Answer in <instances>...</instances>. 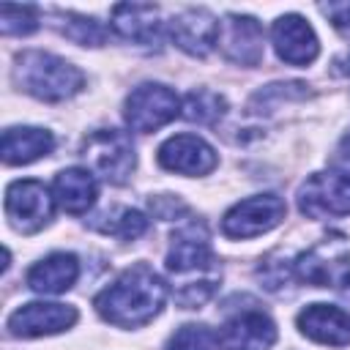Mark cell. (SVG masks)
Returning a JSON list of instances; mask_svg holds the SVG:
<instances>
[{"label": "cell", "instance_id": "6da1fadb", "mask_svg": "<svg viewBox=\"0 0 350 350\" xmlns=\"http://www.w3.org/2000/svg\"><path fill=\"white\" fill-rule=\"evenodd\" d=\"M164 298L167 287L161 276L150 265L137 262L126 268L112 284H107L93 304L107 323L118 328H139L161 312Z\"/></svg>", "mask_w": 350, "mask_h": 350}, {"label": "cell", "instance_id": "7a4b0ae2", "mask_svg": "<svg viewBox=\"0 0 350 350\" xmlns=\"http://www.w3.org/2000/svg\"><path fill=\"white\" fill-rule=\"evenodd\" d=\"M14 79L25 93H30L41 101H49V104L77 96L85 85V74L77 66H71L68 60H63L57 55L38 52V49L22 52L16 57Z\"/></svg>", "mask_w": 350, "mask_h": 350}, {"label": "cell", "instance_id": "3957f363", "mask_svg": "<svg viewBox=\"0 0 350 350\" xmlns=\"http://www.w3.org/2000/svg\"><path fill=\"white\" fill-rule=\"evenodd\" d=\"M293 268L295 276L312 287L342 290L345 284H350V243L345 241V235L331 232L306 252H301Z\"/></svg>", "mask_w": 350, "mask_h": 350}, {"label": "cell", "instance_id": "277c9868", "mask_svg": "<svg viewBox=\"0 0 350 350\" xmlns=\"http://www.w3.org/2000/svg\"><path fill=\"white\" fill-rule=\"evenodd\" d=\"M82 159L90 172L101 175L107 183H126L134 170V145L126 131L98 129L85 137Z\"/></svg>", "mask_w": 350, "mask_h": 350}, {"label": "cell", "instance_id": "5b68a950", "mask_svg": "<svg viewBox=\"0 0 350 350\" xmlns=\"http://www.w3.org/2000/svg\"><path fill=\"white\" fill-rule=\"evenodd\" d=\"M298 208L309 219L347 216L350 213V172L328 170L314 172L298 189Z\"/></svg>", "mask_w": 350, "mask_h": 350}, {"label": "cell", "instance_id": "8992f818", "mask_svg": "<svg viewBox=\"0 0 350 350\" xmlns=\"http://www.w3.org/2000/svg\"><path fill=\"white\" fill-rule=\"evenodd\" d=\"M178 112H180V101H178L175 90H170L167 85H159V82H145L129 93L123 115H126V123L131 131L150 134V131L167 126Z\"/></svg>", "mask_w": 350, "mask_h": 350}, {"label": "cell", "instance_id": "52a82bcc", "mask_svg": "<svg viewBox=\"0 0 350 350\" xmlns=\"http://www.w3.org/2000/svg\"><path fill=\"white\" fill-rule=\"evenodd\" d=\"M55 213V197L41 180H14L5 189V216L19 232H38Z\"/></svg>", "mask_w": 350, "mask_h": 350}, {"label": "cell", "instance_id": "ba28073f", "mask_svg": "<svg viewBox=\"0 0 350 350\" xmlns=\"http://www.w3.org/2000/svg\"><path fill=\"white\" fill-rule=\"evenodd\" d=\"M287 213V205L276 194H254L249 200L235 202L224 219H221V232L227 238H254L268 230H273Z\"/></svg>", "mask_w": 350, "mask_h": 350}, {"label": "cell", "instance_id": "9c48e42d", "mask_svg": "<svg viewBox=\"0 0 350 350\" xmlns=\"http://www.w3.org/2000/svg\"><path fill=\"white\" fill-rule=\"evenodd\" d=\"M213 262L216 260H213L208 230L202 221H189L172 232V246L167 252V271L170 273H175V276H186V273L219 276Z\"/></svg>", "mask_w": 350, "mask_h": 350}, {"label": "cell", "instance_id": "30bf717a", "mask_svg": "<svg viewBox=\"0 0 350 350\" xmlns=\"http://www.w3.org/2000/svg\"><path fill=\"white\" fill-rule=\"evenodd\" d=\"M74 323H77V309L74 306L33 301V304L19 306L8 317V334L22 336V339H33V336H46V334L66 331Z\"/></svg>", "mask_w": 350, "mask_h": 350}, {"label": "cell", "instance_id": "8fae6325", "mask_svg": "<svg viewBox=\"0 0 350 350\" xmlns=\"http://www.w3.org/2000/svg\"><path fill=\"white\" fill-rule=\"evenodd\" d=\"M159 164L178 175H205L216 167V150L197 134H175L161 142Z\"/></svg>", "mask_w": 350, "mask_h": 350}, {"label": "cell", "instance_id": "7c38bea8", "mask_svg": "<svg viewBox=\"0 0 350 350\" xmlns=\"http://www.w3.org/2000/svg\"><path fill=\"white\" fill-rule=\"evenodd\" d=\"M216 339L221 350H268L276 342V325L268 314L257 309H246L230 317L219 328Z\"/></svg>", "mask_w": 350, "mask_h": 350}, {"label": "cell", "instance_id": "4fadbf2b", "mask_svg": "<svg viewBox=\"0 0 350 350\" xmlns=\"http://www.w3.org/2000/svg\"><path fill=\"white\" fill-rule=\"evenodd\" d=\"M219 30L221 25L216 16L205 8H186L170 22V36L191 57H205L216 44H219Z\"/></svg>", "mask_w": 350, "mask_h": 350}, {"label": "cell", "instance_id": "5bb4252c", "mask_svg": "<svg viewBox=\"0 0 350 350\" xmlns=\"http://www.w3.org/2000/svg\"><path fill=\"white\" fill-rule=\"evenodd\" d=\"M273 49L276 55L290 66H306L317 57L320 44L312 30V25L298 14H284L273 22Z\"/></svg>", "mask_w": 350, "mask_h": 350}, {"label": "cell", "instance_id": "9a60e30c", "mask_svg": "<svg viewBox=\"0 0 350 350\" xmlns=\"http://www.w3.org/2000/svg\"><path fill=\"white\" fill-rule=\"evenodd\" d=\"M219 44L224 55L241 66H257L262 60V27L254 16L227 14L219 30Z\"/></svg>", "mask_w": 350, "mask_h": 350}, {"label": "cell", "instance_id": "2e32d148", "mask_svg": "<svg viewBox=\"0 0 350 350\" xmlns=\"http://www.w3.org/2000/svg\"><path fill=\"white\" fill-rule=\"evenodd\" d=\"M298 328L304 336L320 345L345 347L350 345V314L334 304H312L298 314Z\"/></svg>", "mask_w": 350, "mask_h": 350}, {"label": "cell", "instance_id": "e0dca14e", "mask_svg": "<svg viewBox=\"0 0 350 350\" xmlns=\"http://www.w3.org/2000/svg\"><path fill=\"white\" fill-rule=\"evenodd\" d=\"M55 148V137L46 129H36V126H14L3 131V142H0V153L3 161L16 167V164H30L41 156H49Z\"/></svg>", "mask_w": 350, "mask_h": 350}, {"label": "cell", "instance_id": "ac0fdd59", "mask_svg": "<svg viewBox=\"0 0 350 350\" xmlns=\"http://www.w3.org/2000/svg\"><path fill=\"white\" fill-rule=\"evenodd\" d=\"M79 276V262L74 254L66 252H55L49 257H44L41 262H36L27 271V287L33 293H44V295H57L66 293Z\"/></svg>", "mask_w": 350, "mask_h": 350}, {"label": "cell", "instance_id": "d6986e66", "mask_svg": "<svg viewBox=\"0 0 350 350\" xmlns=\"http://www.w3.org/2000/svg\"><path fill=\"white\" fill-rule=\"evenodd\" d=\"M52 191H55V202L66 213H85L96 202L98 186H96V178H93L90 170H85V167H68V170H60L55 175Z\"/></svg>", "mask_w": 350, "mask_h": 350}, {"label": "cell", "instance_id": "ffe728a7", "mask_svg": "<svg viewBox=\"0 0 350 350\" xmlns=\"http://www.w3.org/2000/svg\"><path fill=\"white\" fill-rule=\"evenodd\" d=\"M112 27L134 44L159 41V8L142 3H120L112 8Z\"/></svg>", "mask_w": 350, "mask_h": 350}, {"label": "cell", "instance_id": "44dd1931", "mask_svg": "<svg viewBox=\"0 0 350 350\" xmlns=\"http://www.w3.org/2000/svg\"><path fill=\"white\" fill-rule=\"evenodd\" d=\"M93 227L104 235H115V238H123V241H134L139 238L145 230H148V219L134 211V208H112V211H104Z\"/></svg>", "mask_w": 350, "mask_h": 350}, {"label": "cell", "instance_id": "7402d4cb", "mask_svg": "<svg viewBox=\"0 0 350 350\" xmlns=\"http://www.w3.org/2000/svg\"><path fill=\"white\" fill-rule=\"evenodd\" d=\"M224 107H227V101H224L219 93H213V90H208V88H197V90H191V93L183 98L180 115H183L189 123L211 126V123H216V120L224 115Z\"/></svg>", "mask_w": 350, "mask_h": 350}, {"label": "cell", "instance_id": "603a6c76", "mask_svg": "<svg viewBox=\"0 0 350 350\" xmlns=\"http://www.w3.org/2000/svg\"><path fill=\"white\" fill-rule=\"evenodd\" d=\"M63 19V36L82 44V46H101L107 41V30L101 22L79 14H60Z\"/></svg>", "mask_w": 350, "mask_h": 350}, {"label": "cell", "instance_id": "cb8c5ba5", "mask_svg": "<svg viewBox=\"0 0 350 350\" xmlns=\"http://www.w3.org/2000/svg\"><path fill=\"white\" fill-rule=\"evenodd\" d=\"M216 345H219V339L208 325L189 323V325H180L170 336L164 350H216Z\"/></svg>", "mask_w": 350, "mask_h": 350}, {"label": "cell", "instance_id": "d4e9b609", "mask_svg": "<svg viewBox=\"0 0 350 350\" xmlns=\"http://www.w3.org/2000/svg\"><path fill=\"white\" fill-rule=\"evenodd\" d=\"M38 27V11L33 5H0L3 36H27Z\"/></svg>", "mask_w": 350, "mask_h": 350}, {"label": "cell", "instance_id": "484cf974", "mask_svg": "<svg viewBox=\"0 0 350 350\" xmlns=\"http://www.w3.org/2000/svg\"><path fill=\"white\" fill-rule=\"evenodd\" d=\"M150 208H153V213L159 216V219H175L178 213H186V205L178 200V197H153L150 200Z\"/></svg>", "mask_w": 350, "mask_h": 350}, {"label": "cell", "instance_id": "4316f807", "mask_svg": "<svg viewBox=\"0 0 350 350\" xmlns=\"http://www.w3.org/2000/svg\"><path fill=\"white\" fill-rule=\"evenodd\" d=\"M320 11L331 19L334 27H350V3H325Z\"/></svg>", "mask_w": 350, "mask_h": 350}, {"label": "cell", "instance_id": "83f0119b", "mask_svg": "<svg viewBox=\"0 0 350 350\" xmlns=\"http://www.w3.org/2000/svg\"><path fill=\"white\" fill-rule=\"evenodd\" d=\"M334 66H336V71H339V74H350V52H347L345 57H339Z\"/></svg>", "mask_w": 350, "mask_h": 350}, {"label": "cell", "instance_id": "f1b7e54d", "mask_svg": "<svg viewBox=\"0 0 350 350\" xmlns=\"http://www.w3.org/2000/svg\"><path fill=\"white\" fill-rule=\"evenodd\" d=\"M339 159L342 161H350V134L342 139V145H339Z\"/></svg>", "mask_w": 350, "mask_h": 350}]
</instances>
